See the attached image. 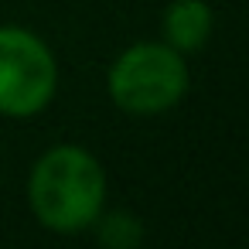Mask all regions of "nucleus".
I'll return each instance as SVG.
<instances>
[{
    "label": "nucleus",
    "instance_id": "f257e3e1",
    "mask_svg": "<svg viewBox=\"0 0 249 249\" xmlns=\"http://www.w3.org/2000/svg\"><path fill=\"white\" fill-rule=\"evenodd\" d=\"M28 201L35 218L52 232H82L96 225L106 205L103 164L75 143H58L38 157L28 178Z\"/></svg>",
    "mask_w": 249,
    "mask_h": 249
},
{
    "label": "nucleus",
    "instance_id": "f03ea898",
    "mask_svg": "<svg viewBox=\"0 0 249 249\" xmlns=\"http://www.w3.org/2000/svg\"><path fill=\"white\" fill-rule=\"evenodd\" d=\"M109 99L130 116H157L188 92V62L167 41L130 45L109 65Z\"/></svg>",
    "mask_w": 249,
    "mask_h": 249
},
{
    "label": "nucleus",
    "instance_id": "7ed1b4c3",
    "mask_svg": "<svg viewBox=\"0 0 249 249\" xmlns=\"http://www.w3.org/2000/svg\"><path fill=\"white\" fill-rule=\"evenodd\" d=\"M58 89L52 48L28 28L0 24V113L11 120L38 116Z\"/></svg>",
    "mask_w": 249,
    "mask_h": 249
},
{
    "label": "nucleus",
    "instance_id": "20e7f679",
    "mask_svg": "<svg viewBox=\"0 0 249 249\" xmlns=\"http://www.w3.org/2000/svg\"><path fill=\"white\" fill-rule=\"evenodd\" d=\"M212 35V7L205 0H174L164 11V41L174 52H198Z\"/></svg>",
    "mask_w": 249,
    "mask_h": 249
},
{
    "label": "nucleus",
    "instance_id": "39448f33",
    "mask_svg": "<svg viewBox=\"0 0 249 249\" xmlns=\"http://www.w3.org/2000/svg\"><path fill=\"white\" fill-rule=\"evenodd\" d=\"M96 225H99V239H103L106 246H113V249H130V246H137L140 235H143L140 218H133V215H126V212L99 215Z\"/></svg>",
    "mask_w": 249,
    "mask_h": 249
}]
</instances>
